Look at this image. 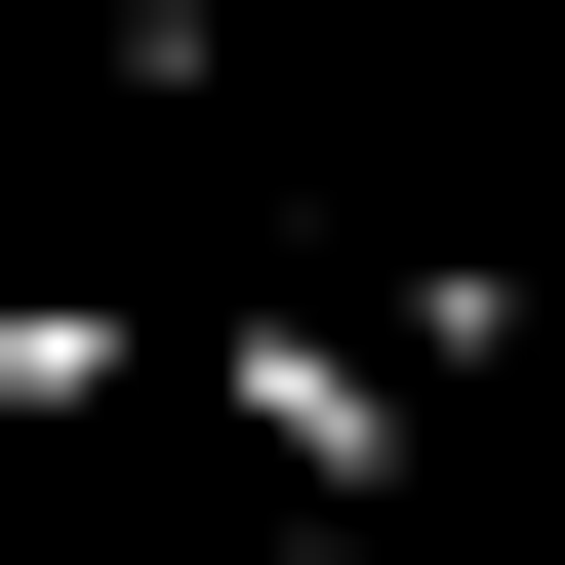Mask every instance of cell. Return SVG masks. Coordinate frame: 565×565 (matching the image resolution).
<instances>
[{
	"label": "cell",
	"instance_id": "1",
	"mask_svg": "<svg viewBox=\"0 0 565 565\" xmlns=\"http://www.w3.org/2000/svg\"><path fill=\"white\" fill-rule=\"evenodd\" d=\"M202 364H243V445H282V484H404V364L323 323V282H282V323H202Z\"/></svg>",
	"mask_w": 565,
	"mask_h": 565
}]
</instances>
